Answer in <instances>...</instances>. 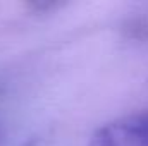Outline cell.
Here are the masks:
<instances>
[{
	"instance_id": "cell-1",
	"label": "cell",
	"mask_w": 148,
	"mask_h": 146,
	"mask_svg": "<svg viewBox=\"0 0 148 146\" xmlns=\"http://www.w3.org/2000/svg\"><path fill=\"white\" fill-rule=\"evenodd\" d=\"M90 146H148V112L105 124L91 136Z\"/></svg>"
},
{
	"instance_id": "cell-2",
	"label": "cell",
	"mask_w": 148,
	"mask_h": 146,
	"mask_svg": "<svg viewBox=\"0 0 148 146\" xmlns=\"http://www.w3.org/2000/svg\"><path fill=\"white\" fill-rule=\"evenodd\" d=\"M0 136H2V134H0Z\"/></svg>"
}]
</instances>
